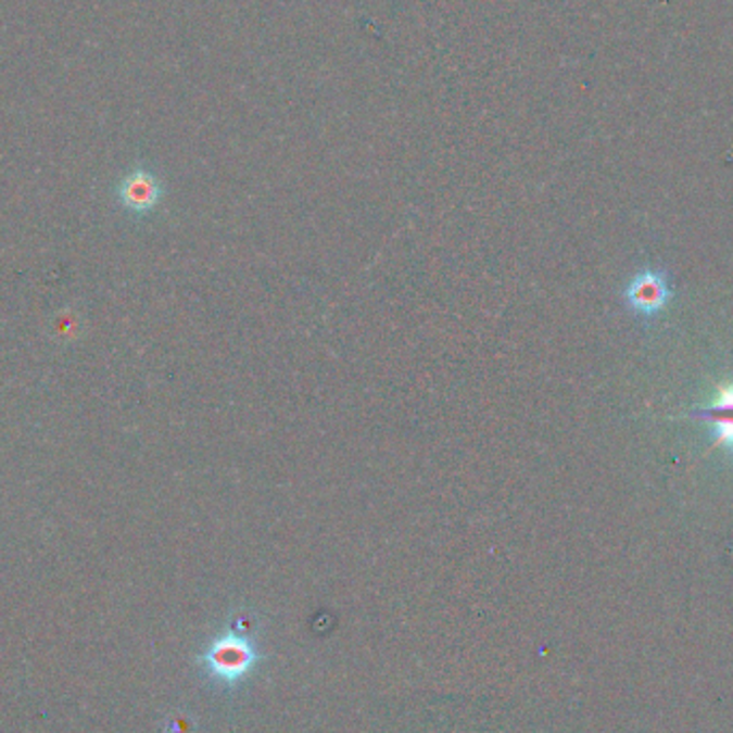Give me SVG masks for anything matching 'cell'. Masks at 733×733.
Here are the masks:
<instances>
[{"instance_id": "cell-1", "label": "cell", "mask_w": 733, "mask_h": 733, "mask_svg": "<svg viewBox=\"0 0 733 733\" xmlns=\"http://www.w3.org/2000/svg\"><path fill=\"white\" fill-rule=\"evenodd\" d=\"M116 195L125 211L136 213V215H147L155 211L157 204L162 202V180L149 167H134L121 178Z\"/></svg>"}, {"instance_id": "cell-2", "label": "cell", "mask_w": 733, "mask_h": 733, "mask_svg": "<svg viewBox=\"0 0 733 733\" xmlns=\"http://www.w3.org/2000/svg\"><path fill=\"white\" fill-rule=\"evenodd\" d=\"M624 299L629 303V307L640 314V316H656L665 309V305L671 299V288L667 281L665 270H656V268H646L642 273H637L627 292Z\"/></svg>"}, {"instance_id": "cell-3", "label": "cell", "mask_w": 733, "mask_h": 733, "mask_svg": "<svg viewBox=\"0 0 733 733\" xmlns=\"http://www.w3.org/2000/svg\"><path fill=\"white\" fill-rule=\"evenodd\" d=\"M691 418L715 429V446L733 451V382L717 391V397L710 406L693 409Z\"/></svg>"}, {"instance_id": "cell-4", "label": "cell", "mask_w": 733, "mask_h": 733, "mask_svg": "<svg viewBox=\"0 0 733 733\" xmlns=\"http://www.w3.org/2000/svg\"><path fill=\"white\" fill-rule=\"evenodd\" d=\"M206 660L217 675H224V678L232 680V678L241 675L249 669V665L253 660V652L244 644L243 640L226 637V640H219L213 646V650L206 654Z\"/></svg>"}]
</instances>
